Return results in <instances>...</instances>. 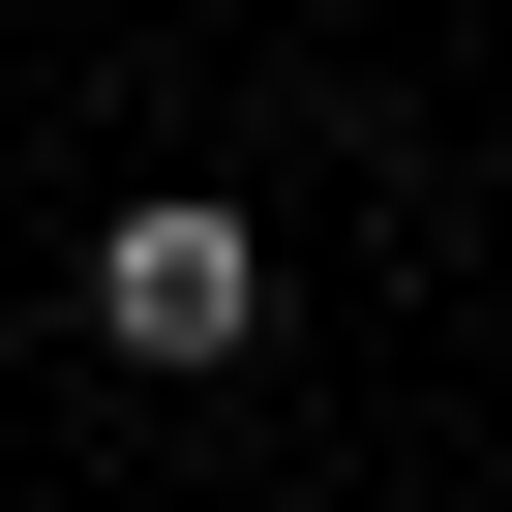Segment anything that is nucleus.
<instances>
[{"mask_svg":"<svg viewBox=\"0 0 512 512\" xmlns=\"http://www.w3.org/2000/svg\"><path fill=\"white\" fill-rule=\"evenodd\" d=\"M241 332H272V241H241L211 181H151V211L91 241V362H151V392H211Z\"/></svg>","mask_w":512,"mask_h":512,"instance_id":"f257e3e1","label":"nucleus"}]
</instances>
